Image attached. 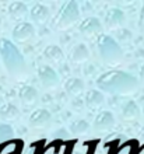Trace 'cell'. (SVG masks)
<instances>
[{
	"instance_id": "e0dca14e",
	"label": "cell",
	"mask_w": 144,
	"mask_h": 154,
	"mask_svg": "<svg viewBox=\"0 0 144 154\" xmlns=\"http://www.w3.org/2000/svg\"><path fill=\"white\" fill-rule=\"evenodd\" d=\"M7 11L13 18L20 20V18H24L27 16V13H29V10L27 7V4L23 3V2H13V3L8 4Z\"/></svg>"
},
{
	"instance_id": "7a4b0ae2",
	"label": "cell",
	"mask_w": 144,
	"mask_h": 154,
	"mask_svg": "<svg viewBox=\"0 0 144 154\" xmlns=\"http://www.w3.org/2000/svg\"><path fill=\"white\" fill-rule=\"evenodd\" d=\"M0 59L6 72L14 79H23L28 73L24 55L8 38H0Z\"/></svg>"
},
{
	"instance_id": "7402d4cb",
	"label": "cell",
	"mask_w": 144,
	"mask_h": 154,
	"mask_svg": "<svg viewBox=\"0 0 144 154\" xmlns=\"http://www.w3.org/2000/svg\"><path fill=\"white\" fill-rule=\"evenodd\" d=\"M139 25H140V28L144 31V4L143 7L140 10V17H139Z\"/></svg>"
},
{
	"instance_id": "cb8c5ba5",
	"label": "cell",
	"mask_w": 144,
	"mask_h": 154,
	"mask_svg": "<svg viewBox=\"0 0 144 154\" xmlns=\"http://www.w3.org/2000/svg\"><path fill=\"white\" fill-rule=\"evenodd\" d=\"M140 134H141V137H144V126L141 128V132H140Z\"/></svg>"
},
{
	"instance_id": "ffe728a7",
	"label": "cell",
	"mask_w": 144,
	"mask_h": 154,
	"mask_svg": "<svg viewBox=\"0 0 144 154\" xmlns=\"http://www.w3.org/2000/svg\"><path fill=\"white\" fill-rule=\"evenodd\" d=\"M88 129H90V123H88L87 121H84V119L74 121L69 126V130H70L73 134H83V133H85Z\"/></svg>"
},
{
	"instance_id": "9a60e30c",
	"label": "cell",
	"mask_w": 144,
	"mask_h": 154,
	"mask_svg": "<svg viewBox=\"0 0 144 154\" xmlns=\"http://www.w3.org/2000/svg\"><path fill=\"white\" fill-rule=\"evenodd\" d=\"M122 116L126 121H133L140 116V106L136 101L129 100L122 105Z\"/></svg>"
},
{
	"instance_id": "44dd1931",
	"label": "cell",
	"mask_w": 144,
	"mask_h": 154,
	"mask_svg": "<svg viewBox=\"0 0 144 154\" xmlns=\"http://www.w3.org/2000/svg\"><path fill=\"white\" fill-rule=\"evenodd\" d=\"M14 134V130L8 123H0V143L6 142Z\"/></svg>"
},
{
	"instance_id": "8fae6325",
	"label": "cell",
	"mask_w": 144,
	"mask_h": 154,
	"mask_svg": "<svg viewBox=\"0 0 144 154\" xmlns=\"http://www.w3.org/2000/svg\"><path fill=\"white\" fill-rule=\"evenodd\" d=\"M29 16L32 21H35L38 24H44L51 17V10L44 3H35L29 10Z\"/></svg>"
},
{
	"instance_id": "3957f363",
	"label": "cell",
	"mask_w": 144,
	"mask_h": 154,
	"mask_svg": "<svg viewBox=\"0 0 144 154\" xmlns=\"http://www.w3.org/2000/svg\"><path fill=\"white\" fill-rule=\"evenodd\" d=\"M95 48L101 60L108 65H118L123 59V51L122 46L118 44V41L108 34H101L95 39Z\"/></svg>"
},
{
	"instance_id": "7c38bea8",
	"label": "cell",
	"mask_w": 144,
	"mask_h": 154,
	"mask_svg": "<svg viewBox=\"0 0 144 154\" xmlns=\"http://www.w3.org/2000/svg\"><path fill=\"white\" fill-rule=\"evenodd\" d=\"M70 59L76 63H83V62L90 59V49L85 44L78 42L72 48L70 51Z\"/></svg>"
},
{
	"instance_id": "9c48e42d",
	"label": "cell",
	"mask_w": 144,
	"mask_h": 154,
	"mask_svg": "<svg viewBox=\"0 0 144 154\" xmlns=\"http://www.w3.org/2000/svg\"><path fill=\"white\" fill-rule=\"evenodd\" d=\"M124 20H126V17H124V13L118 7H112L109 8L106 14L104 17V23L105 25L108 27V28H119L122 25L124 24Z\"/></svg>"
},
{
	"instance_id": "603a6c76",
	"label": "cell",
	"mask_w": 144,
	"mask_h": 154,
	"mask_svg": "<svg viewBox=\"0 0 144 154\" xmlns=\"http://www.w3.org/2000/svg\"><path fill=\"white\" fill-rule=\"evenodd\" d=\"M140 79L141 80H144V63L141 65V67H140Z\"/></svg>"
},
{
	"instance_id": "5b68a950",
	"label": "cell",
	"mask_w": 144,
	"mask_h": 154,
	"mask_svg": "<svg viewBox=\"0 0 144 154\" xmlns=\"http://www.w3.org/2000/svg\"><path fill=\"white\" fill-rule=\"evenodd\" d=\"M36 74H38L41 84L44 87H46V88H55L59 84V74L51 66H46V65L39 66L38 70H36Z\"/></svg>"
},
{
	"instance_id": "6da1fadb",
	"label": "cell",
	"mask_w": 144,
	"mask_h": 154,
	"mask_svg": "<svg viewBox=\"0 0 144 154\" xmlns=\"http://www.w3.org/2000/svg\"><path fill=\"white\" fill-rule=\"evenodd\" d=\"M97 88L113 95H129L139 88V79L124 70L112 69L101 73L95 80Z\"/></svg>"
},
{
	"instance_id": "d6986e66",
	"label": "cell",
	"mask_w": 144,
	"mask_h": 154,
	"mask_svg": "<svg viewBox=\"0 0 144 154\" xmlns=\"http://www.w3.org/2000/svg\"><path fill=\"white\" fill-rule=\"evenodd\" d=\"M44 56L52 62H62L64 57V53L60 46H57L55 44H51L44 49Z\"/></svg>"
},
{
	"instance_id": "ac0fdd59",
	"label": "cell",
	"mask_w": 144,
	"mask_h": 154,
	"mask_svg": "<svg viewBox=\"0 0 144 154\" xmlns=\"http://www.w3.org/2000/svg\"><path fill=\"white\" fill-rule=\"evenodd\" d=\"M20 116V109L11 102H6L0 106V118L3 121H14Z\"/></svg>"
},
{
	"instance_id": "5bb4252c",
	"label": "cell",
	"mask_w": 144,
	"mask_h": 154,
	"mask_svg": "<svg viewBox=\"0 0 144 154\" xmlns=\"http://www.w3.org/2000/svg\"><path fill=\"white\" fill-rule=\"evenodd\" d=\"M105 102V95L102 91H100V90H88L87 94H85V105L88 106V108H91V109H94V108H100L102 104Z\"/></svg>"
},
{
	"instance_id": "277c9868",
	"label": "cell",
	"mask_w": 144,
	"mask_h": 154,
	"mask_svg": "<svg viewBox=\"0 0 144 154\" xmlns=\"http://www.w3.org/2000/svg\"><path fill=\"white\" fill-rule=\"evenodd\" d=\"M80 18V6L76 0H69L62 4L57 14L53 18V27L57 29H64L73 25Z\"/></svg>"
},
{
	"instance_id": "4fadbf2b",
	"label": "cell",
	"mask_w": 144,
	"mask_h": 154,
	"mask_svg": "<svg viewBox=\"0 0 144 154\" xmlns=\"http://www.w3.org/2000/svg\"><path fill=\"white\" fill-rule=\"evenodd\" d=\"M18 98L24 104H28V105L29 104H34L38 100V90L29 84L21 85L20 90H18Z\"/></svg>"
},
{
	"instance_id": "8992f818",
	"label": "cell",
	"mask_w": 144,
	"mask_h": 154,
	"mask_svg": "<svg viewBox=\"0 0 144 154\" xmlns=\"http://www.w3.org/2000/svg\"><path fill=\"white\" fill-rule=\"evenodd\" d=\"M52 122V114L45 108H38L29 115V125L36 129H44L51 125Z\"/></svg>"
},
{
	"instance_id": "30bf717a",
	"label": "cell",
	"mask_w": 144,
	"mask_h": 154,
	"mask_svg": "<svg viewBox=\"0 0 144 154\" xmlns=\"http://www.w3.org/2000/svg\"><path fill=\"white\" fill-rule=\"evenodd\" d=\"M115 125V116L111 111H101L94 119V129L95 130H109Z\"/></svg>"
},
{
	"instance_id": "d4e9b609",
	"label": "cell",
	"mask_w": 144,
	"mask_h": 154,
	"mask_svg": "<svg viewBox=\"0 0 144 154\" xmlns=\"http://www.w3.org/2000/svg\"><path fill=\"white\" fill-rule=\"evenodd\" d=\"M0 27H2V18H0Z\"/></svg>"
},
{
	"instance_id": "ba28073f",
	"label": "cell",
	"mask_w": 144,
	"mask_h": 154,
	"mask_svg": "<svg viewBox=\"0 0 144 154\" xmlns=\"http://www.w3.org/2000/svg\"><path fill=\"white\" fill-rule=\"evenodd\" d=\"M78 29L84 35H101V32H102V23L97 17H92V16L87 17V18H84L80 23Z\"/></svg>"
},
{
	"instance_id": "52a82bcc",
	"label": "cell",
	"mask_w": 144,
	"mask_h": 154,
	"mask_svg": "<svg viewBox=\"0 0 144 154\" xmlns=\"http://www.w3.org/2000/svg\"><path fill=\"white\" fill-rule=\"evenodd\" d=\"M34 35H35V27L27 21H21L13 28V38L18 42L29 41L31 38H34Z\"/></svg>"
},
{
	"instance_id": "2e32d148",
	"label": "cell",
	"mask_w": 144,
	"mask_h": 154,
	"mask_svg": "<svg viewBox=\"0 0 144 154\" xmlns=\"http://www.w3.org/2000/svg\"><path fill=\"white\" fill-rule=\"evenodd\" d=\"M85 84L84 81L78 79V77H70L67 80L64 81V90H66V93L72 94V95H77V94L83 93V90H84Z\"/></svg>"
}]
</instances>
